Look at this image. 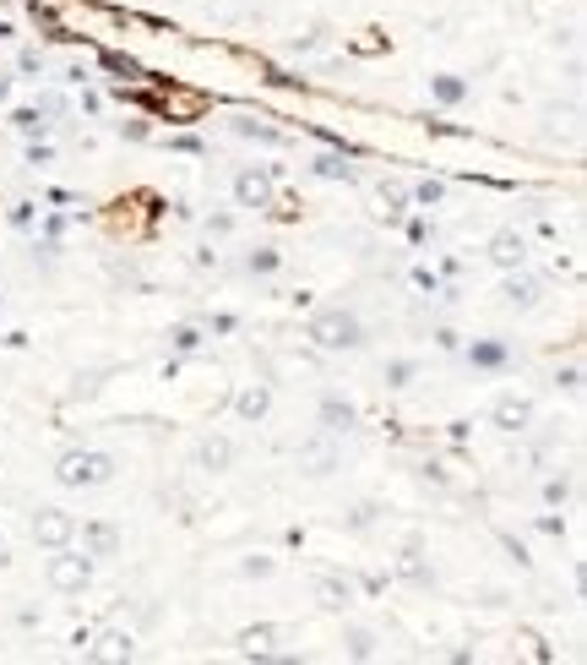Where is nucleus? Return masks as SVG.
Segmentation results:
<instances>
[{
    "label": "nucleus",
    "mask_w": 587,
    "mask_h": 665,
    "mask_svg": "<svg viewBox=\"0 0 587 665\" xmlns=\"http://www.w3.org/2000/svg\"><path fill=\"white\" fill-rule=\"evenodd\" d=\"M321 594H327V605H343L348 600V584H321Z\"/></svg>",
    "instance_id": "15"
},
{
    "label": "nucleus",
    "mask_w": 587,
    "mask_h": 665,
    "mask_svg": "<svg viewBox=\"0 0 587 665\" xmlns=\"http://www.w3.org/2000/svg\"><path fill=\"white\" fill-rule=\"evenodd\" d=\"M34 535H39L44 545H66V540L77 535V518H72L66 507H44V513H39V524H34Z\"/></svg>",
    "instance_id": "3"
},
{
    "label": "nucleus",
    "mask_w": 587,
    "mask_h": 665,
    "mask_svg": "<svg viewBox=\"0 0 587 665\" xmlns=\"http://www.w3.org/2000/svg\"><path fill=\"white\" fill-rule=\"evenodd\" d=\"M110 475H115V459H104V453H66L61 459V480L66 486H99Z\"/></svg>",
    "instance_id": "2"
},
{
    "label": "nucleus",
    "mask_w": 587,
    "mask_h": 665,
    "mask_svg": "<svg viewBox=\"0 0 587 665\" xmlns=\"http://www.w3.org/2000/svg\"><path fill=\"white\" fill-rule=\"evenodd\" d=\"M82 540H88V545H93L99 556H110V551L120 545V535H115L110 524H88V529H82Z\"/></svg>",
    "instance_id": "9"
},
{
    "label": "nucleus",
    "mask_w": 587,
    "mask_h": 665,
    "mask_svg": "<svg viewBox=\"0 0 587 665\" xmlns=\"http://www.w3.org/2000/svg\"><path fill=\"white\" fill-rule=\"evenodd\" d=\"M229 459H234L229 437H207V442L196 448V464H202V469H229Z\"/></svg>",
    "instance_id": "6"
},
{
    "label": "nucleus",
    "mask_w": 587,
    "mask_h": 665,
    "mask_svg": "<svg viewBox=\"0 0 587 665\" xmlns=\"http://www.w3.org/2000/svg\"><path fill=\"white\" fill-rule=\"evenodd\" d=\"M50 584L66 589V594L82 589V584H88V551H82V556H55V562H50Z\"/></svg>",
    "instance_id": "4"
},
{
    "label": "nucleus",
    "mask_w": 587,
    "mask_h": 665,
    "mask_svg": "<svg viewBox=\"0 0 587 665\" xmlns=\"http://www.w3.org/2000/svg\"><path fill=\"white\" fill-rule=\"evenodd\" d=\"M0 311H7V305H0Z\"/></svg>",
    "instance_id": "17"
},
{
    "label": "nucleus",
    "mask_w": 587,
    "mask_h": 665,
    "mask_svg": "<svg viewBox=\"0 0 587 665\" xmlns=\"http://www.w3.org/2000/svg\"><path fill=\"white\" fill-rule=\"evenodd\" d=\"M321 421H327V431H348V426H354V410L337 404V399H327V404H321Z\"/></svg>",
    "instance_id": "10"
},
{
    "label": "nucleus",
    "mask_w": 587,
    "mask_h": 665,
    "mask_svg": "<svg viewBox=\"0 0 587 665\" xmlns=\"http://www.w3.org/2000/svg\"><path fill=\"white\" fill-rule=\"evenodd\" d=\"M500 355H506V350H495V344H478V350H473L478 366H500Z\"/></svg>",
    "instance_id": "13"
},
{
    "label": "nucleus",
    "mask_w": 587,
    "mask_h": 665,
    "mask_svg": "<svg viewBox=\"0 0 587 665\" xmlns=\"http://www.w3.org/2000/svg\"><path fill=\"white\" fill-rule=\"evenodd\" d=\"M234 197H240L245 208H267V202H272V180L256 175V170H245V175L234 180Z\"/></svg>",
    "instance_id": "5"
},
{
    "label": "nucleus",
    "mask_w": 587,
    "mask_h": 665,
    "mask_svg": "<svg viewBox=\"0 0 587 665\" xmlns=\"http://www.w3.org/2000/svg\"><path fill=\"white\" fill-rule=\"evenodd\" d=\"M495 262H500V267H516V262H522V235H511V229L495 235Z\"/></svg>",
    "instance_id": "7"
},
{
    "label": "nucleus",
    "mask_w": 587,
    "mask_h": 665,
    "mask_svg": "<svg viewBox=\"0 0 587 665\" xmlns=\"http://www.w3.org/2000/svg\"><path fill=\"white\" fill-rule=\"evenodd\" d=\"M0 567H7V545H0Z\"/></svg>",
    "instance_id": "16"
},
{
    "label": "nucleus",
    "mask_w": 587,
    "mask_h": 665,
    "mask_svg": "<svg viewBox=\"0 0 587 665\" xmlns=\"http://www.w3.org/2000/svg\"><path fill=\"white\" fill-rule=\"evenodd\" d=\"M310 339H316L321 350H354V344L365 339V327H359L354 311H321V316L310 322Z\"/></svg>",
    "instance_id": "1"
},
{
    "label": "nucleus",
    "mask_w": 587,
    "mask_h": 665,
    "mask_svg": "<svg viewBox=\"0 0 587 665\" xmlns=\"http://www.w3.org/2000/svg\"><path fill=\"white\" fill-rule=\"evenodd\" d=\"M267 404H272V393H267V388H245V393H240V415H245V421H261V415H267Z\"/></svg>",
    "instance_id": "8"
},
{
    "label": "nucleus",
    "mask_w": 587,
    "mask_h": 665,
    "mask_svg": "<svg viewBox=\"0 0 587 665\" xmlns=\"http://www.w3.org/2000/svg\"><path fill=\"white\" fill-rule=\"evenodd\" d=\"M506 300H511V305H533V300H538V284H533V278H511V284H506Z\"/></svg>",
    "instance_id": "11"
},
{
    "label": "nucleus",
    "mask_w": 587,
    "mask_h": 665,
    "mask_svg": "<svg viewBox=\"0 0 587 665\" xmlns=\"http://www.w3.org/2000/svg\"><path fill=\"white\" fill-rule=\"evenodd\" d=\"M495 421H500V426H506V431H516V426H522V421H527V404H516V399H506V404H500V410H495Z\"/></svg>",
    "instance_id": "12"
},
{
    "label": "nucleus",
    "mask_w": 587,
    "mask_h": 665,
    "mask_svg": "<svg viewBox=\"0 0 587 665\" xmlns=\"http://www.w3.org/2000/svg\"><path fill=\"white\" fill-rule=\"evenodd\" d=\"M408 377H413V361H397L392 366V388H408Z\"/></svg>",
    "instance_id": "14"
}]
</instances>
